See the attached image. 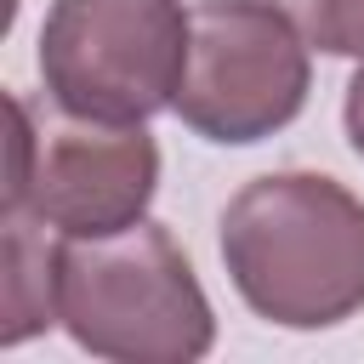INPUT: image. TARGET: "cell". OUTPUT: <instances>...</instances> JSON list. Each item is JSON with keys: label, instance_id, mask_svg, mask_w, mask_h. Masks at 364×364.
Wrapping results in <instances>:
<instances>
[{"label": "cell", "instance_id": "cell-1", "mask_svg": "<svg viewBox=\"0 0 364 364\" xmlns=\"http://www.w3.org/2000/svg\"><path fill=\"white\" fill-rule=\"evenodd\" d=\"M222 267L279 330H330L364 307V199L324 171H267L222 210Z\"/></svg>", "mask_w": 364, "mask_h": 364}, {"label": "cell", "instance_id": "cell-8", "mask_svg": "<svg viewBox=\"0 0 364 364\" xmlns=\"http://www.w3.org/2000/svg\"><path fill=\"white\" fill-rule=\"evenodd\" d=\"M341 125H347V142H353V154L364 159V57H358V74L347 80V102H341Z\"/></svg>", "mask_w": 364, "mask_h": 364}, {"label": "cell", "instance_id": "cell-3", "mask_svg": "<svg viewBox=\"0 0 364 364\" xmlns=\"http://www.w3.org/2000/svg\"><path fill=\"white\" fill-rule=\"evenodd\" d=\"M40 85L57 114L148 125L176 108L188 68L182 0H51L40 23Z\"/></svg>", "mask_w": 364, "mask_h": 364}, {"label": "cell", "instance_id": "cell-2", "mask_svg": "<svg viewBox=\"0 0 364 364\" xmlns=\"http://www.w3.org/2000/svg\"><path fill=\"white\" fill-rule=\"evenodd\" d=\"M51 267H57V324L91 358L199 364L216 347L210 296L176 233L154 216L97 239L57 233Z\"/></svg>", "mask_w": 364, "mask_h": 364}, {"label": "cell", "instance_id": "cell-6", "mask_svg": "<svg viewBox=\"0 0 364 364\" xmlns=\"http://www.w3.org/2000/svg\"><path fill=\"white\" fill-rule=\"evenodd\" d=\"M34 228H40L34 216L6 210V296H0L6 301V324H0L6 347L57 324V267H51L46 233H34Z\"/></svg>", "mask_w": 364, "mask_h": 364}, {"label": "cell", "instance_id": "cell-7", "mask_svg": "<svg viewBox=\"0 0 364 364\" xmlns=\"http://www.w3.org/2000/svg\"><path fill=\"white\" fill-rule=\"evenodd\" d=\"M324 57H364V0H273Z\"/></svg>", "mask_w": 364, "mask_h": 364}, {"label": "cell", "instance_id": "cell-4", "mask_svg": "<svg viewBox=\"0 0 364 364\" xmlns=\"http://www.w3.org/2000/svg\"><path fill=\"white\" fill-rule=\"evenodd\" d=\"M307 40L273 0H193L176 119L222 148L284 131L313 91Z\"/></svg>", "mask_w": 364, "mask_h": 364}, {"label": "cell", "instance_id": "cell-5", "mask_svg": "<svg viewBox=\"0 0 364 364\" xmlns=\"http://www.w3.org/2000/svg\"><path fill=\"white\" fill-rule=\"evenodd\" d=\"M11 182L6 210L34 216L63 239L119 233L148 216L159 193V142L148 125H102V119H34L23 97H11Z\"/></svg>", "mask_w": 364, "mask_h": 364}]
</instances>
